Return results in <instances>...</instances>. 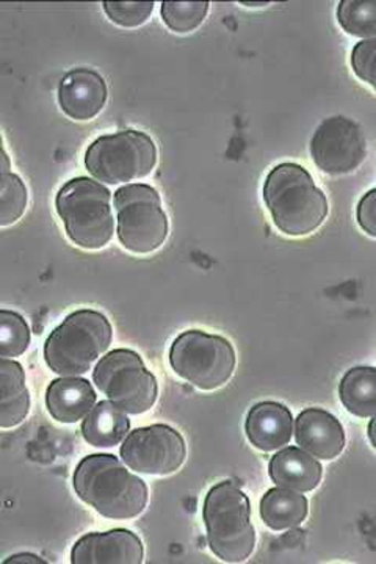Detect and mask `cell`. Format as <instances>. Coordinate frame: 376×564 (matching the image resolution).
I'll return each mask as SVG.
<instances>
[{"mask_svg":"<svg viewBox=\"0 0 376 564\" xmlns=\"http://www.w3.org/2000/svg\"><path fill=\"white\" fill-rule=\"evenodd\" d=\"M339 397L350 414L361 419L374 417L376 415L375 367H355L348 370L339 384Z\"/></svg>","mask_w":376,"mask_h":564,"instance_id":"21","label":"cell"},{"mask_svg":"<svg viewBox=\"0 0 376 564\" xmlns=\"http://www.w3.org/2000/svg\"><path fill=\"white\" fill-rule=\"evenodd\" d=\"M55 207L69 240L84 250H100L115 232L111 193L99 182L76 177L66 182L55 198Z\"/></svg>","mask_w":376,"mask_h":564,"instance_id":"5","label":"cell"},{"mask_svg":"<svg viewBox=\"0 0 376 564\" xmlns=\"http://www.w3.org/2000/svg\"><path fill=\"white\" fill-rule=\"evenodd\" d=\"M174 372L201 391H215L228 383L236 369V351L225 337L190 329L170 350Z\"/></svg>","mask_w":376,"mask_h":564,"instance_id":"6","label":"cell"},{"mask_svg":"<svg viewBox=\"0 0 376 564\" xmlns=\"http://www.w3.org/2000/svg\"><path fill=\"white\" fill-rule=\"evenodd\" d=\"M104 11L121 28H139L154 11V2H104Z\"/></svg>","mask_w":376,"mask_h":564,"instance_id":"26","label":"cell"},{"mask_svg":"<svg viewBox=\"0 0 376 564\" xmlns=\"http://www.w3.org/2000/svg\"><path fill=\"white\" fill-rule=\"evenodd\" d=\"M93 381L126 414L148 413L158 402V380L139 352L132 350L119 348L107 352L93 370Z\"/></svg>","mask_w":376,"mask_h":564,"instance_id":"9","label":"cell"},{"mask_svg":"<svg viewBox=\"0 0 376 564\" xmlns=\"http://www.w3.org/2000/svg\"><path fill=\"white\" fill-rule=\"evenodd\" d=\"M30 332L20 314L0 311V356L3 359L18 358L28 351Z\"/></svg>","mask_w":376,"mask_h":564,"instance_id":"24","label":"cell"},{"mask_svg":"<svg viewBox=\"0 0 376 564\" xmlns=\"http://www.w3.org/2000/svg\"><path fill=\"white\" fill-rule=\"evenodd\" d=\"M264 199L279 231L290 237L314 232L327 215L325 193L297 163H281L271 170L264 184Z\"/></svg>","mask_w":376,"mask_h":564,"instance_id":"2","label":"cell"},{"mask_svg":"<svg viewBox=\"0 0 376 564\" xmlns=\"http://www.w3.org/2000/svg\"><path fill=\"white\" fill-rule=\"evenodd\" d=\"M24 563H32V564H47L46 560L41 558V556H36L33 554H18L10 556L9 560H6L3 564H24Z\"/></svg>","mask_w":376,"mask_h":564,"instance_id":"29","label":"cell"},{"mask_svg":"<svg viewBox=\"0 0 376 564\" xmlns=\"http://www.w3.org/2000/svg\"><path fill=\"white\" fill-rule=\"evenodd\" d=\"M308 516V499L288 488H273L260 500V518L275 532L300 525Z\"/></svg>","mask_w":376,"mask_h":564,"instance_id":"20","label":"cell"},{"mask_svg":"<svg viewBox=\"0 0 376 564\" xmlns=\"http://www.w3.org/2000/svg\"><path fill=\"white\" fill-rule=\"evenodd\" d=\"M119 242L133 254H151L169 237V218L154 187L130 184L115 193Z\"/></svg>","mask_w":376,"mask_h":564,"instance_id":"8","label":"cell"},{"mask_svg":"<svg viewBox=\"0 0 376 564\" xmlns=\"http://www.w3.org/2000/svg\"><path fill=\"white\" fill-rule=\"evenodd\" d=\"M143 558L140 538L125 529L85 534L71 552L73 564H140Z\"/></svg>","mask_w":376,"mask_h":564,"instance_id":"12","label":"cell"},{"mask_svg":"<svg viewBox=\"0 0 376 564\" xmlns=\"http://www.w3.org/2000/svg\"><path fill=\"white\" fill-rule=\"evenodd\" d=\"M368 440H370L372 445H374V448L376 451V415H374V419H372L370 423H368Z\"/></svg>","mask_w":376,"mask_h":564,"instance_id":"30","label":"cell"},{"mask_svg":"<svg viewBox=\"0 0 376 564\" xmlns=\"http://www.w3.org/2000/svg\"><path fill=\"white\" fill-rule=\"evenodd\" d=\"M96 392L84 378L62 377L46 392L47 411L60 423H77L95 408Z\"/></svg>","mask_w":376,"mask_h":564,"instance_id":"16","label":"cell"},{"mask_svg":"<svg viewBox=\"0 0 376 564\" xmlns=\"http://www.w3.org/2000/svg\"><path fill=\"white\" fill-rule=\"evenodd\" d=\"M114 329L106 315L80 310L68 315L47 337L44 359L60 377H79L109 350Z\"/></svg>","mask_w":376,"mask_h":564,"instance_id":"4","label":"cell"},{"mask_svg":"<svg viewBox=\"0 0 376 564\" xmlns=\"http://www.w3.org/2000/svg\"><path fill=\"white\" fill-rule=\"evenodd\" d=\"M2 188H0V226L13 225L28 209V188L20 176L9 172V158L3 151Z\"/></svg>","mask_w":376,"mask_h":564,"instance_id":"23","label":"cell"},{"mask_svg":"<svg viewBox=\"0 0 376 564\" xmlns=\"http://www.w3.org/2000/svg\"><path fill=\"white\" fill-rule=\"evenodd\" d=\"M353 70L376 91V39L359 41L352 52Z\"/></svg>","mask_w":376,"mask_h":564,"instance_id":"27","label":"cell"},{"mask_svg":"<svg viewBox=\"0 0 376 564\" xmlns=\"http://www.w3.org/2000/svg\"><path fill=\"white\" fill-rule=\"evenodd\" d=\"M293 419L289 408L277 402L256 404L248 413L245 432L260 452H275L292 440Z\"/></svg>","mask_w":376,"mask_h":564,"instance_id":"15","label":"cell"},{"mask_svg":"<svg viewBox=\"0 0 376 564\" xmlns=\"http://www.w3.org/2000/svg\"><path fill=\"white\" fill-rule=\"evenodd\" d=\"M297 444L314 458H336L345 447V433L333 414L320 408H308L298 415L296 423Z\"/></svg>","mask_w":376,"mask_h":564,"instance_id":"14","label":"cell"},{"mask_svg":"<svg viewBox=\"0 0 376 564\" xmlns=\"http://www.w3.org/2000/svg\"><path fill=\"white\" fill-rule=\"evenodd\" d=\"M271 480L282 488L298 492H311L322 480L323 469L319 462L303 448L289 447L278 452L268 466Z\"/></svg>","mask_w":376,"mask_h":564,"instance_id":"17","label":"cell"},{"mask_svg":"<svg viewBox=\"0 0 376 564\" xmlns=\"http://www.w3.org/2000/svg\"><path fill=\"white\" fill-rule=\"evenodd\" d=\"M311 155L323 173L341 176L355 172L366 159V139L355 121L327 118L312 137Z\"/></svg>","mask_w":376,"mask_h":564,"instance_id":"11","label":"cell"},{"mask_svg":"<svg viewBox=\"0 0 376 564\" xmlns=\"http://www.w3.org/2000/svg\"><path fill=\"white\" fill-rule=\"evenodd\" d=\"M187 445L178 430L151 425L133 430L121 445V458L133 473L163 477L181 469Z\"/></svg>","mask_w":376,"mask_h":564,"instance_id":"10","label":"cell"},{"mask_svg":"<svg viewBox=\"0 0 376 564\" xmlns=\"http://www.w3.org/2000/svg\"><path fill=\"white\" fill-rule=\"evenodd\" d=\"M106 101V80L96 70L73 69L60 82V107L71 120H93L104 109Z\"/></svg>","mask_w":376,"mask_h":564,"instance_id":"13","label":"cell"},{"mask_svg":"<svg viewBox=\"0 0 376 564\" xmlns=\"http://www.w3.org/2000/svg\"><path fill=\"white\" fill-rule=\"evenodd\" d=\"M74 489L96 513L118 521L137 518L148 503L147 484L114 455L85 456L74 473Z\"/></svg>","mask_w":376,"mask_h":564,"instance_id":"1","label":"cell"},{"mask_svg":"<svg viewBox=\"0 0 376 564\" xmlns=\"http://www.w3.org/2000/svg\"><path fill=\"white\" fill-rule=\"evenodd\" d=\"M30 411V393L20 362L0 361V426L13 429L25 421Z\"/></svg>","mask_w":376,"mask_h":564,"instance_id":"18","label":"cell"},{"mask_svg":"<svg viewBox=\"0 0 376 564\" xmlns=\"http://www.w3.org/2000/svg\"><path fill=\"white\" fill-rule=\"evenodd\" d=\"M208 6V2H163V22L173 32H193L206 20Z\"/></svg>","mask_w":376,"mask_h":564,"instance_id":"25","label":"cell"},{"mask_svg":"<svg viewBox=\"0 0 376 564\" xmlns=\"http://www.w3.org/2000/svg\"><path fill=\"white\" fill-rule=\"evenodd\" d=\"M158 163L154 140L140 131H125L93 141L85 154V166L92 176L117 185L143 180Z\"/></svg>","mask_w":376,"mask_h":564,"instance_id":"7","label":"cell"},{"mask_svg":"<svg viewBox=\"0 0 376 564\" xmlns=\"http://www.w3.org/2000/svg\"><path fill=\"white\" fill-rule=\"evenodd\" d=\"M337 21L348 35L376 39V0H342Z\"/></svg>","mask_w":376,"mask_h":564,"instance_id":"22","label":"cell"},{"mask_svg":"<svg viewBox=\"0 0 376 564\" xmlns=\"http://www.w3.org/2000/svg\"><path fill=\"white\" fill-rule=\"evenodd\" d=\"M203 519L208 547L225 563H241L255 551L256 533L247 494L233 481H222L207 492Z\"/></svg>","mask_w":376,"mask_h":564,"instance_id":"3","label":"cell"},{"mask_svg":"<svg viewBox=\"0 0 376 564\" xmlns=\"http://www.w3.org/2000/svg\"><path fill=\"white\" fill-rule=\"evenodd\" d=\"M357 223L368 236L376 237V188L366 193L357 206Z\"/></svg>","mask_w":376,"mask_h":564,"instance_id":"28","label":"cell"},{"mask_svg":"<svg viewBox=\"0 0 376 564\" xmlns=\"http://www.w3.org/2000/svg\"><path fill=\"white\" fill-rule=\"evenodd\" d=\"M129 430L128 415L110 400L96 404L82 423V436L96 448L115 447L128 437Z\"/></svg>","mask_w":376,"mask_h":564,"instance_id":"19","label":"cell"}]
</instances>
